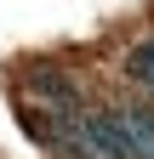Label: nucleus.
Instances as JSON below:
<instances>
[{"mask_svg":"<svg viewBox=\"0 0 154 159\" xmlns=\"http://www.w3.org/2000/svg\"><path fill=\"white\" fill-rule=\"evenodd\" d=\"M114 131L126 142V159H154V108H143V102L114 108Z\"/></svg>","mask_w":154,"mask_h":159,"instance_id":"nucleus-2","label":"nucleus"},{"mask_svg":"<svg viewBox=\"0 0 154 159\" xmlns=\"http://www.w3.org/2000/svg\"><path fill=\"white\" fill-rule=\"evenodd\" d=\"M126 74H131V80H137V85H143V91L154 97V40H143V46L131 51V63H126Z\"/></svg>","mask_w":154,"mask_h":159,"instance_id":"nucleus-3","label":"nucleus"},{"mask_svg":"<svg viewBox=\"0 0 154 159\" xmlns=\"http://www.w3.org/2000/svg\"><path fill=\"white\" fill-rule=\"evenodd\" d=\"M23 85L46 102V114H74V108H80V97H74L69 74L51 68V63H29V68H23Z\"/></svg>","mask_w":154,"mask_h":159,"instance_id":"nucleus-1","label":"nucleus"}]
</instances>
